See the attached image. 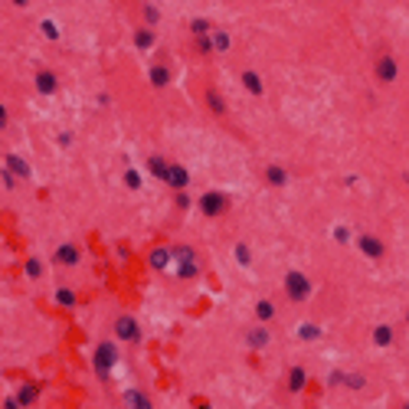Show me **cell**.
<instances>
[{
	"label": "cell",
	"mask_w": 409,
	"mask_h": 409,
	"mask_svg": "<svg viewBox=\"0 0 409 409\" xmlns=\"http://www.w3.org/2000/svg\"><path fill=\"white\" fill-rule=\"evenodd\" d=\"M285 285H288V295H291L295 301H301V298L308 295V278L298 275V272H291V275L285 278Z\"/></svg>",
	"instance_id": "cell-1"
},
{
	"label": "cell",
	"mask_w": 409,
	"mask_h": 409,
	"mask_svg": "<svg viewBox=\"0 0 409 409\" xmlns=\"http://www.w3.org/2000/svg\"><path fill=\"white\" fill-rule=\"evenodd\" d=\"M111 363H115V347H111V344H102L98 350H95V367L102 370V373H108Z\"/></svg>",
	"instance_id": "cell-2"
},
{
	"label": "cell",
	"mask_w": 409,
	"mask_h": 409,
	"mask_svg": "<svg viewBox=\"0 0 409 409\" xmlns=\"http://www.w3.org/2000/svg\"><path fill=\"white\" fill-rule=\"evenodd\" d=\"M115 330H118L121 340H138L141 337V330H138V324H134L131 318H118V321H115Z\"/></svg>",
	"instance_id": "cell-3"
},
{
	"label": "cell",
	"mask_w": 409,
	"mask_h": 409,
	"mask_svg": "<svg viewBox=\"0 0 409 409\" xmlns=\"http://www.w3.org/2000/svg\"><path fill=\"white\" fill-rule=\"evenodd\" d=\"M200 206H203V213H210V216H216V213L226 210V197H220V193H210V197L200 200Z\"/></svg>",
	"instance_id": "cell-4"
},
{
	"label": "cell",
	"mask_w": 409,
	"mask_h": 409,
	"mask_svg": "<svg viewBox=\"0 0 409 409\" xmlns=\"http://www.w3.org/2000/svg\"><path fill=\"white\" fill-rule=\"evenodd\" d=\"M305 383H308V373L301 367H295V370H291V377H288V390H291V393H301Z\"/></svg>",
	"instance_id": "cell-5"
},
{
	"label": "cell",
	"mask_w": 409,
	"mask_h": 409,
	"mask_svg": "<svg viewBox=\"0 0 409 409\" xmlns=\"http://www.w3.org/2000/svg\"><path fill=\"white\" fill-rule=\"evenodd\" d=\"M167 183H170V187H183V183H187V173H183L180 167H170V170H167Z\"/></svg>",
	"instance_id": "cell-6"
},
{
	"label": "cell",
	"mask_w": 409,
	"mask_h": 409,
	"mask_svg": "<svg viewBox=\"0 0 409 409\" xmlns=\"http://www.w3.org/2000/svg\"><path fill=\"white\" fill-rule=\"evenodd\" d=\"M128 403H131L134 409H151L148 396H141V393H134V390H131V393H128Z\"/></svg>",
	"instance_id": "cell-7"
},
{
	"label": "cell",
	"mask_w": 409,
	"mask_h": 409,
	"mask_svg": "<svg viewBox=\"0 0 409 409\" xmlns=\"http://www.w3.org/2000/svg\"><path fill=\"white\" fill-rule=\"evenodd\" d=\"M360 245L370 252V255H383V245H380L377 239H360Z\"/></svg>",
	"instance_id": "cell-8"
},
{
	"label": "cell",
	"mask_w": 409,
	"mask_h": 409,
	"mask_svg": "<svg viewBox=\"0 0 409 409\" xmlns=\"http://www.w3.org/2000/svg\"><path fill=\"white\" fill-rule=\"evenodd\" d=\"M10 167H13V170H16V173H20V177H30V167H26V164H23V161L16 158V154H10Z\"/></svg>",
	"instance_id": "cell-9"
},
{
	"label": "cell",
	"mask_w": 409,
	"mask_h": 409,
	"mask_svg": "<svg viewBox=\"0 0 409 409\" xmlns=\"http://www.w3.org/2000/svg\"><path fill=\"white\" fill-rule=\"evenodd\" d=\"M56 259H59V262H69V265H72V262H76V249H72V245H63V249L56 252Z\"/></svg>",
	"instance_id": "cell-10"
},
{
	"label": "cell",
	"mask_w": 409,
	"mask_h": 409,
	"mask_svg": "<svg viewBox=\"0 0 409 409\" xmlns=\"http://www.w3.org/2000/svg\"><path fill=\"white\" fill-rule=\"evenodd\" d=\"M40 88H43V92H53V88H56V79L49 76V72H40Z\"/></svg>",
	"instance_id": "cell-11"
},
{
	"label": "cell",
	"mask_w": 409,
	"mask_h": 409,
	"mask_svg": "<svg viewBox=\"0 0 409 409\" xmlns=\"http://www.w3.org/2000/svg\"><path fill=\"white\" fill-rule=\"evenodd\" d=\"M255 315H259L262 321H268V318L275 315V311H272V305H268V301H259V308H255Z\"/></svg>",
	"instance_id": "cell-12"
},
{
	"label": "cell",
	"mask_w": 409,
	"mask_h": 409,
	"mask_svg": "<svg viewBox=\"0 0 409 409\" xmlns=\"http://www.w3.org/2000/svg\"><path fill=\"white\" fill-rule=\"evenodd\" d=\"M265 340H268V334H265V330H252V334H249V344H255V347H262Z\"/></svg>",
	"instance_id": "cell-13"
},
{
	"label": "cell",
	"mask_w": 409,
	"mask_h": 409,
	"mask_svg": "<svg viewBox=\"0 0 409 409\" xmlns=\"http://www.w3.org/2000/svg\"><path fill=\"white\" fill-rule=\"evenodd\" d=\"M268 183H285V170L272 167V170H268Z\"/></svg>",
	"instance_id": "cell-14"
},
{
	"label": "cell",
	"mask_w": 409,
	"mask_h": 409,
	"mask_svg": "<svg viewBox=\"0 0 409 409\" xmlns=\"http://www.w3.org/2000/svg\"><path fill=\"white\" fill-rule=\"evenodd\" d=\"M390 340H393L390 327H380V330H377V344H390Z\"/></svg>",
	"instance_id": "cell-15"
},
{
	"label": "cell",
	"mask_w": 409,
	"mask_h": 409,
	"mask_svg": "<svg viewBox=\"0 0 409 409\" xmlns=\"http://www.w3.org/2000/svg\"><path fill=\"white\" fill-rule=\"evenodd\" d=\"M151 262H154L158 268H164V265H167V252H161V249H158L154 255H151Z\"/></svg>",
	"instance_id": "cell-16"
},
{
	"label": "cell",
	"mask_w": 409,
	"mask_h": 409,
	"mask_svg": "<svg viewBox=\"0 0 409 409\" xmlns=\"http://www.w3.org/2000/svg\"><path fill=\"white\" fill-rule=\"evenodd\" d=\"M36 400V390L33 386H23V393H20V403H33Z\"/></svg>",
	"instance_id": "cell-17"
},
{
	"label": "cell",
	"mask_w": 409,
	"mask_h": 409,
	"mask_svg": "<svg viewBox=\"0 0 409 409\" xmlns=\"http://www.w3.org/2000/svg\"><path fill=\"white\" fill-rule=\"evenodd\" d=\"M245 85L252 88V92H262V85H259V79L252 76V72H245Z\"/></svg>",
	"instance_id": "cell-18"
},
{
	"label": "cell",
	"mask_w": 409,
	"mask_h": 409,
	"mask_svg": "<svg viewBox=\"0 0 409 409\" xmlns=\"http://www.w3.org/2000/svg\"><path fill=\"white\" fill-rule=\"evenodd\" d=\"M154 82H158V85H164V82H167V72H164V69H154Z\"/></svg>",
	"instance_id": "cell-19"
},
{
	"label": "cell",
	"mask_w": 409,
	"mask_h": 409,
	"mask_svg": "<svg viewBox=\"0 0 409 409\" xmlns=\"http://www.w3.org/2000/svg\"><path fill=\"white\" fill-rule=\"evenodd\" d=\"M236 255H239V262H243V265L249 262V249H245V245H239V249H236Z\"/></svg>",
	"instance_id": "cell-20"
},
{
	"label": "cell",
	"mask_w": 409,
	"mask_h": 409,
	"mask_svg": "<svg viewBox=\"0 0 409 409\" xmlns=\"http://www.w3.org/2000/svg\"><path fill=\"white\" fill-rule=\"evenodd\" d=\"M3 121H7V111H3V105H0V125H3Z\"/></svg>",
	"instance_id": "cell-21"
},
{
	"label": "cell",
	"mask_w": 409,
	"mask_h": 409,
	"mask_svg": "<svg viewBox=\"0 0 409 409\" xmlns=\"http://www.w3.org/2000/svg\"><path fill=\"white\" fill-rule=\"evenodd\" d=\"M197 409H210V403H197Z\"/></svg>",
	"instance_id": "cell-22"
},
{
	"label": "cell",
	"mask_w": 409,
	"mask_h": 409,
	"mask_svg": "<svg viewBox=\"0 0 409 409\" xmlns=\"http://www.w3.org/2000/svg\"><path fill=\"white\" fill-rule=\"evenodd\" d=\"M16 3H26V0H16Z\"/></svg>",
	"instance_id": "cell-23"
},
{
	"label": "cell",
	"mask_w": 409,
	"mask_h": 409,
	"mask_svg": "<svg viewBox=\"0 0 409 409\" xmlns=\"http://www.w3.org/2000/svg\"><path fill=\"white\" fill-rule=\"evenodd\" d=\"M406 409H409V403H406Z\"/></svg>",
	"instance_id": "cell-24"
}]
</instances>
